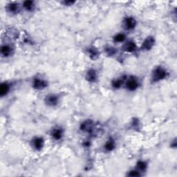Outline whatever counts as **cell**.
Segmentation results:
<instances>
[{
  "mask_svg": "<svg viewBox=\"0 0 177 177\" xmlns=\"http://www.w3.org/2000/svg\"><path fill=\"white\" fill-rule=\"evenodd\" d=\"M80 128L82 131H90L93 129V123L91 120H86L82 123Z\"/></svg>",
  "mask_w": 177,
  "mask_h": 177,
  "instance_id": "cell-11",
  "label": "cell"
},
{
  "mask_svg": "<svg viewBox=\"0 0 177 177\" xmlns=\"http://www.w3.org/2000/svg\"><path fill=\"white\" fill-rule=\"evenodd\" d=\"M126 86L129 91H134L139 86V82L136 78H131L127 81Z\"/></svg>",
  "mask_w": 177,
  "mask_h": 177,
  "instance_id": "cell-3",
  "label": "cell"
},
{
  "mask_svg": "<svg viewBox=\"0 0 177 177\" xmlns=\"http://www.w3.org/2000/svg\"><path fill=\"white\" fill-rule=\"evenodd\" d=\"M23 7L26 11H30L34 8V2L33 1H26L23 4Z\"/></svg>",
  "mask_w": 177,
  "mask_h": 177,
  "instance_id": "cell-16",
  "label": "cell"
},
{
  "mask_svg": "<svg viewBox=\"0 0 177 177\" xmlns=\"http://www.w3.org/2000/svg\"><path fill=\"white\" fill-rule=\"evenodd\" d=\"M136 25V22L134 18L131 17L125 18L124 21V26L126 29L132 30L135 28Z\"/></svg>",
  "mask_w": 177,
  "mask_h": 177,
  "instance_id": "cell-5",
  "label": "cell"
},
{
  "mask_svg": "<svg viewBox=\"0 0 177 177\" xmlns=\"http://www.w3.org/2000/svg\"><path fill=\"white\" fill-rule=\"evenodd\" d=\"M58 97L55 95H49L45 99V102L49 106H55L58 102Z\"/></svg>",
  "mask_w": 177,
  "mask_h": 177,
  "instance_id": "cell-7",
  "label": "cell"
},
{
  "mask_svg": "<svg viewBox=\"0 0 177 177\" xmlns=\"http://www.w3.org/2000/svg\"><path fill=\"white\" fill-rule=\"evenodd\" d=\"M106 51L107 52L108 55H112L115 54V53H116V49L114 48H113V47H109L108 49H106Z\"/></svg>",
  "mask_w": 177,
  "mask_h": 177,
  "instance_id": "cell-22",
  "label": "cell"
},
{
  "mask_svg": "<svg viewBox=\"0 0 177 177\" xmlns=\"http://www.w3.org/2000/svg\"><path fill=\"white\" fill-rule=\"evenodd\" d=\"M86 78L88 81L91 82H95L96 79H97V73H96V71L94 69L89 70L87 73H86Z\"/></svg>",
  "mask_w": 177,
  "mask_h": 177,
  "instance_id": "cell-8",
  "label": "cell"
},
{
  "mask_svg": "<svg viewBox=\"0 0 177 177\" xmlns=\"http://www.w3.org/2000/svg\"><path fill=\"white\" fill-rule=\"evenodd\" d=\"M122 84H123V80H121L120 79L116 80H114V81L112 82V86H113V87L115 89L120 88Z\"/></svg>",
  "mask_w": 177,
  "mask_h": 177,
  "instance_id": "cell-20",
  "label": "cell"
},
{
  "mask_svg": "<svg viewBox=\"0 0 177 177\" xmlns=\"http://www.w3.org/2000/svg\"><path fill=\"white\" fill-rule=\"evenodd\" d=\"M10 90V86L7 83H2L0 86V94L1 97L7 95Z\"/></svg>",
  "mask_w": 177,
  "mask_h": 177,
  "instance_id": "cell-13",
  "label": "cell"
},
{
  "mask_svg": "<svg viewBox=\"0 0 177 177\" xmlns=\"http://www.w3.org/2000/svg\"><path fill=\"white\" fill-rule=\"evenodd\" d=\"M8 11L11 13H16L19 10V7H18L17 4L15 3H11L8 4L7 7Z\"/></svg>",
  "mask_w": 177,
  "mask_h": 177,
  "instance_id": "cell-15",
  "label": "cell"
},
{
  "mask_svg": "<svg viewBox=\"0 0 177 177\" xmlns=\"http://www.w3.org/2000/svg\"><path fill=\"white\" fill-rule=\"evenodd\" d=\"M74 2L73 1H64V4H65V6H71L73 4Z\"/></svg>",
  "mask_w": 177,
  "mask_h": 177,
  "instance_id": "cell-23",
  "label": "cell"
},
{
  "mask_svg": "<svg viewBox=\"0 0 177 177\" xmlns=\"http://www.w3.org/2000/svg\"><path fill=\"white\" fill-rule=\"evenodd\" d=\"M63 131L61 129L59 128H56L54 129L51 132V135H52V137L53 139H55V141H58V140L61 139L62 137Z\"/></svg>",
  "mask_w": 177,
  "mask_h": 177,
  "instance_id": "cell-12",
  "label": "cell"
},
{
  "mask_svg": "<svg viewBox=\"0 0 177 177\" xmlns=\"http://www.w3.org/2000/svg\"><path fill=\"white\" fill-rule=\"evenodd\" d=\"M47 86V82L44 80L36 78L33 82V86L36 89H43Z\"/></svg>",
  "mask_w": 177,
  "mask_h": 177,
  "instance_id": "cell-4",
  "label": "cell"
},
{
  "mask_svg": "<svg viewBox=\"0 0 177 177\" xmlns=\"http://www.w3.org/2000/svg\"><path fill=\"white\" fill-rule=\"evenodd\" d=\"M33 146L34 148L37 150H40L42 149L43 146H44V140L41 137H36L33 139L32 141Z\"/></svg>",
  "mask_w": 177,
  "mask_h": 177,
  "instance_id": "cell-6",
  "label": "cell"
},
{
  "mask_svg": "<svg viewBox=\"0 0 177 177\" xmlns=\"http://www.w3.org/2000/svg\"><path fill=\"white\" fill-rule=\"evenodd\" d=\"M115 148V141L112 138H110L106 142L105 145H104V149H106V151L110 152L112 151Z\"/></svg>",
  "mask_w": 177,
  "mask_h": 177,
  "instance_id": "cell-14",
  "label": "cell"
},
{
  "mask_svg": "<svg viewBox=\"0 0 177 177\" xmlns=\"http://www.w3.org/2000/svg\"><path fill=\"white\" fill-rule=\"evenodd\" d=\"M167 76V72L163 68L157 67L152 73V80L154 82H158L163 80Z\"/></svg>",
  "mask_w": 177,
  "mask_h": 177,
  "instance_id": "cell-1",
  "label": "cell"
},
{
  "mask_svg": "<svg viewBox=\"0 0 177 177\" xmlns=\"http://www.w3.org/2000/svg\"><path fill=\"white\" fill-rule=\"evenodd\" d=\"M124 50L127 52L129 53H131L133 52L136 49V45L132 41H129V42H127L126 44H125L124 47H123Z\"/></svg>",
  "mask_w": 177,
  "mask_h": 177,
  "instance_id": "cell-10",
  "label": "cell"
},
{
  "mask_svg": "<svg viewBox=\"0 0 177 177\" xmlns=\"http://www.w3.org/2000/svg\"><path fill=\"white\" fill-rule=\"evenodd\" d=\"M146 168H147V165H146L145 162L144 161H139L137 162V169L138 170L143 171L145 170Z\"/></svg>",
  "mask_w": 177,
  "mask_h": 177,
  "instance_id": "cell-19",
  "label": "cell"
},
{
  "mask_svg": "<svg viewBox=\"0 0 177 177\" xmlns=\"http://www.w3.org/2000/svg\"><path fill=\"white\" fill-rule=\"evenodd\" d=\"M88 53L89 54V56L91 57L92 59H96V57L98 56V51L94 48H90L89 49Z\"/></svg>",
  "mask_w": 177,
  "mask_h": 177,
  "instance_id": "cell-17",
  "label": "cell"
},
{
  "mask_svg": "<svg viewBox=\"0 0 177 177\" xmlns=\"http://www.w3.org/2000/svg\"><path fill=\"white\" fill-rule=\"evenodd\" d=\"M125 40V36L123 33H119L115 36L114 40L116 42H122Z\"/></svg>",
  "mask_w": 177,
  "mask_h": 177,
  "instance_id": "cell-18",
  "label": "cell"
},
{
  "mask_svg": "<svg viewBox=\"0 0 177 177\" xmlns=\"http://www.w3.org/2000/svg\"><path fill=\"white\" fill-rule=\"evenodd\" d=\"M154 44H155V40H154V38L152 36H149L148 38H146L145 41L143 42V44H142L141 49H143V50L149 51L154 46Z\"/></svg>",
  "mask_w": 177,
  "mask_h": 177,
  "instance_id": "cell-2",
  "label": "cell"
},
{
  "mask_svg": "<svg viewBox=\"0 0 177 177\" xmlns=\"http://www.w3.org/2000/svg\"><path fill=\"white\" fill-rule=\"evenodd\" d=\"M13 49L9 45H3L1 47V53L4 57H9L12 54Z\"/></svg>",
  "mask_w": 177,
  "mask_h": 177,
  "instance_id": "cell-9",
  "label": "cell"
},
{
  "mask_svg": "<svg viewBox=\"0 0 177 177\" xmlns=\"http://www.w3.org/2000/svg\"><path fill=\"white\" fill-rule=\"evenodd\" d=\"M140 172H139L138 170L131 171V172L128 174V176H141Z\"/></svg>",
  "mask_w": 177,
  "mask_h": 177,
  "instance_id": "cell-21",
  "label": "cell"
}]
</instances>
